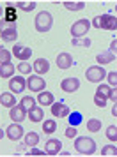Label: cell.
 <instances>
[{
	"label": "cell",
	"instance_id": "1",
	"mask_svg": "<svg viewBox=\"0 0 117 157\" xmlns=\"http://www.w3.org/2000/svg\"><path fill=\"white\" fill-rule=\"evenodd\" d=\"M75 150L82 155H92L96 152V141L87 136H80L75 140Z\"/></svg>",
	"mask_w": 117,
	"mask_h": 157
},
{
	"label": "cell",
	"instance_id": "2",
	"mask_svg": "<svg viewBox=\"0 0 117 157\" xmlns=\"http://www.w3.org/2000/svg\"><path fill=\"white\" fill-rule=\"evenodd\" d=\"M34 23H36V30L37 32L44 34V32H48V30L51 29V25H53V18H51V14L48 13V11H41V13H37Z\"/></svg>",
	"mask_w": 117,
	"mask_h": 157
},
{
	"label": "cell",
	"instance_id": "3",
	"mask_svg": "<svg viewBox=\"0 0 117 157\" xmlns=\"http://www.w3.org/2000/svg\"><path fill=\"white\" fill-rule=\"evenodd\" d=\"M89 29H91V21H89L87 18L78 20V21L73 23V27H71V37H73V39L85 37L87 36V32H89Z\"/></svg>",
	"mask_w": 117,
	"mask_h": 157
},
{
	"label": "cell",
	"instance_id": "4",
	"mask_svg": "<svg viewBox=\"0 0 117 157\" xmlns=\"http://www.w3.org/2000/svg\"><path fill=\"white\" fill-rule=\"evenodd\" d=\"M85 78L91 83H101V79L107 78V71L103 69V65H92L85 71Z\"/></svg>",
	"mask_w": 117,
	"mask_h": 157
},
{
	"label": "cell",
	"instance_id": "5",
	"mask_svg": "<svg viewBox=\"0 0 117 157\" xmlns=\"http://www.w3.org/2000/svg\"><path fill=\"white\" fill-rule=\"evenodd\" d=\"M44 86H46V79H43L39 74L27 78V88L32 90V92H43Z\"/></svg>",
	"mask_w": 117,
	"mask_h": 157
},
{
	"label": "cell",
	"instance_id": "6",
	"mask_svg": "<svg viewBox=\"0 0 117 157\" xmlns=\"http://www.w3.org/2000/svg\"><path fill=\"white\" fill-rule=\"evenodd\" d=\"M23 134H25V132H23V127L20 125V124H16V122L14 124H11V125L6 129V136H7L11 141H18V140H22Z\"/></svg>",
	"mask_w": 117,
	"mask_h": 157
},
{
	"label": "cell",
	"instance_id": "7",
	"mask_svg": "<svg viewBox=\"0 0 117 157\" xmlns=\"http://www.w3.org/2000/svg\"><path fill=\"white\" fill-rule=\"evenodd\" d=\"M18 21V14H16V9L9 4L7 7L4 9V14H2V23H6L7 27H14V23Z\"/></svg>",
	"mask_w": 117,
	"mask_h": 157
},
{
	"label": "cell",
	"instance_id": "8",
	"mask_svg": "<svg viewBox=\"0 0 117 157\" xmlns=\"http://www.w3.org/2000/svg\"><path fill=\"white\" fill-rule=\"evenodd\" d=\"M60 88L64 90V92H67V94H73V92H76L78 88H80V79L78 78H64L62 81H60Z\"/></svg>",
	"mask_w": 117,
	"mask_h": 157
},
{
	"label": "cell",
	"instance_id": "9",
	"mask_svg": "<svg viewBox=\"0 0 117 157\" xmlns=\"http://www.w3.org/2000/svg\"><path fill=\"white\" fill-rule=\"evenodd\" d=\"M25 86H27V79L22 78V76H13V78L9 79V88H11V92L22 94L23 90H25Z\"/></svg>",
	"mask_w": 117,
	"mask_h": 157
},
{
	"label": "cell",
	"instance_id": "10",
	"mask_svg": "<svg viewBox=\"0 0 117 157\" xmlns=\"http://www.w3.org/2000/svg\"><path fill=\"white\" fill-rule=\"evenodd\" d=\"M13 55H14L18 60H22V62H27L32 55V50L27 48V46H23V44H16L14 48H13Z\"/></svg>",
	"mask_w": 117,
	"mask_h": 157
},
{
	"label": "cell",
	"instance_id": "11",
	"mask_svg": "<svg viewBox=\"0 0 117 157\" xmlns=\"http://www.w3.org/2000/svg\"><path fill=\"white\" fill-rule=\"evenodd\" d=\"M99 20H101L99 29H103V30H115L117 29V18L114 14H101Z\"/></svg>",
	"mask_w": 117,
	"mask_h": 157
},
{
	"label": "cell",
	"instance_id": "12",
	"mask_svg": "<svg viewBox=\"0 0 117 157\" xmlns=\"http://www.w3.org/2000/svg\"><path fill=\"white\" fill-rule=\"evenodd\" d=\"M69 113H71L69 108H67L62 101H58V102H53V104H51V115H53V117L64 118V117H67Z\"/></svg>",
	"mask_w": 117,
	"mask_h": 157
},
{
	"label": "cell",
	"instance_id": "13",
	"mask_svg": "<svg viewBox=\"0 0 117 157\" xmlns=\"http://www.w3.org/2000/svg\"><path fill=\"white\" fill-rule=\"evenodd\" d=\"M9 117H11V120H13V122L20 124V122H23V118L27 117V109H25L22 104L13 106V108H11V111H9Z\"/></svg>",
	"mask_w": 117,
	"mask_h": 157
},
{
	"label": "cell",
	"instance_id": "14",
	"mask_svg": "<svg viewBox=\"0 0 117 157\" xmlns=\"http://www.w3.org/2000/svg\"><path fill=\"white\" fill-rule=\"evenodd\" d=\"M60 148H62V143L58 140H48L46 147H44V152H46V155H58Z\"/></svg>",
	"mask_w": 117,
	"mask_h": 157
},
{
	"label": "cell",
	"instance_id": "15",
	"mask_svg": "<svg viewBox=\"0 0 117 157\" xmlns=\"http://www.w3.org/2000/svg\"><path fill=\"white\" fill-rule=\"evenodd\" d=\"M57 65L58 69H69L73 65V57L69 53H58L57 55Z\"/></svg>",
	"mask_w": 117,
	"mask_h": 157
},
{
	"label": "cell",
	"instance_id": "16",
	"mask_svg": "<svg viewBox=\"0 0 117 157\" xmlns=\"http://www.w3.org/2000/svg\"><path fill=\"white\" fill-rule=\"evenodd\" d=\"M32 67H34V71H36L39 76H41V74H46V72L50 71V64H48L46 58H37Z\"/></svg>",
	"mask_w": 117,
	"mask_h": 157
},
{
	"label": "cell",
	"instance_id": "17",
	"mask_svg": "<svg viewBox=\"0 0 117 157\" xmlns=\"http://www.w3.org/2000/svg\"><path fill=\"white\" fill-rule=\"evenodd\" d=\"M2 41H6V43H11V41H16V37H18V30L16 27H6V29L2 30Z\"/></svg>",
	"mask_w": 117,
	"mask_h": 157
},
{
	"label": "cell",
	"instance_id": "18",
	"mask_svg": "<svg viewBox=\"0 0 117 157\" xmlns=\"http://www.w3.org/2000/svg\"><path fill=\"white\" fill-rule=\"evenodd\" d=\"M37 102H39L41 106H51V104L55 102V101H53V94L46 92V90L39 92V95H37Z\"/></svg>",
	"mask_w": 117,
	"mask_h": 157
},
{
	"label": "cell",
	"instance_id": "19",
	"mask_svg": "<svg viewBox=\"0 0 117 157\" xmlns=\"http://www.w3.org/2000/svg\"><path fill=\"white\" fill-rule=\"evenodd\" d=\"M114 58H115V53H112V51H101L98 57H96V60H98V64L99 65H107L110 64V62H114Z\"/></svg>",
	"mask_w": 117,
	"mask_h": 157
},
{
	"label": "cell",
	"instance_id": "20",
	"mask_svg": "<svg viewBox=\"0 0 117 157\" xmlns=\"http://www.w3.org/2000/svg\"><path fill=\"white\" fill-rule=\"evenodd\" d=\"M13 74H14V65L11 64V62L0 64V76L2 78H13Z\"/></svg>",
	"mask_w": 117,
	"mask_h": 157
},
{
	"label": "cell",
	"instance_id": "21",
	"mask_svg": "<svg viewBox=\"0 0 117 157\" xmlns=\"http://www.w3.org/2000/svg\"><path fill=\"white\" fill-rule=\"evenodd\" d=\"M29 118H30V122H43V118H44L43 109L34 106L32 109H29Z\"/></svg>",
	"mask_w": 117,
	"mask_h": 157
},
{
	"label": "cell",
	"instance_id": "22",
	"mask_svg": "<svg viewBox=\"0 0 117 157\" xmlns=\"http://www.w3.org/2000/svg\"><path fill=\"white\" fill-rule=\"evenodd\" d=\"M0 101H2V106H6V108L16 106V99H14V95H13V94H4V92H2Z\"/></svg>",
	"mask_w": 117,
	"mask_h": 157
},
{
	"label": "cell",
	"instance_id": "23",
	"mask_svg": "<svg viewBox=\"0 0 117 157\" xmlns=\"http://www.w3.org/2000/svg\"><path fill=\"white\" fill-rule=\"evenodd\" d=\"M37 143H39L37 132H27L25 134V147H36Z\"/></svg>",
	"mask_w": 117,
	"mask_h": 157
},
{
	"label": "cell",
	"instance_id": "24",
	"mask_svg": "<svg viewBox=\"0 0 117 157\" xmlns=\"http://www.w3.org/2000/svg\"><path fill=\"white\" fill-rule=\"evenodd\" d=\"M64 7L69 9V11H82V9L85 7V2H71V0H66L64 2Z\"/></svg>",
	"mask_w": 117,
	"mask_h": 157
},
{
	"label": "cell",
	"instance_id": "25",
	"mask_svg": "<svg viewBox=\"0 0 117 157\" xmlns=\"http://www.w3.org/2000/svg\"><path fill=\"white\" fill-rule=\"evenodd\" d=\"M16 7L25 11V13H29V11H34L36 9V2H27V0H20V2H16Z\"/></svg>",
	"mask_w": 117,
	"mask_h": 157
},
{
	"label": "cell",
	"instance_id": "26",
	"mask_svg": "<svg viewBox=\"0 0 117 157\" xmlns=\"http://www.w3.org/2000/svg\"><path fill=\"white\" fill-rule=\"evenodd\" d=\"M55 129H57V122H53V120H44L43 122V132H46V134H53Z\"/></svg>",
	"mask_w": 117,
	"mask_h": 157
},
{
	"label": "cell",
	"instance_id": "27",
	"mask_svg": "<svg viewBox=\"0 0 117 157\" xmlns=\"http://www.w3.org/2000/svg\"><path fill=\"white\" fill-rule=\"evenodd\" d=\"M87 129L91 132H98V131H101V120H98V118H91L87 120Z\"/></svg>",
	"mask_w": 117,
	"mask_h": 157
},
{
	"label": "cell",
	"instance_id": "28",
	"mask_svg": "<svg viewBox=\"0 0 117 157\" xmlns=\"http://www.w3.org/2000/svg\"><path fill=\"white\" fill-rule=\"evenodd\" d=\"M96 95H101L105 99H108L110 95H112V88H110L108 85H99L98 90H96Z\"/></svg>",
	"mask_w": 117,
	"mask_h": 157
},
{
	"label": "cell",
	"instance_id": "29",
	"mask_svg": "<svg viewBox=\"0 0 117 157\" xmlns=\"http://www.w3.org/2000/svg\"><path fill=\"white\" fill-rule=\"evenodd\" d=\"M115 154H117L115 145H107V147L101 148V155L103 157H115Z\"/></svg>",
	"mask_w": 117,
	"mask_h": 157
},
{
	"label": "cell",
	"instance_id": "30",
	"mask_svg": "<svg viewBox=\"0 0 117 157\" xmlns=\"http://www.w3.org/2000/svg\"><path fill=\"white\" fill-rule=\"evenodd\" d=\"M67 117H69V124H71V125H75V127H76L82 120H83V117H82L80 111H73V113H69Z\"/></svg>",
	"mask_w": 117,
	"mask_h": 157
},
{
	"label": "cell",
	"instance_id": "31",
	"mask_svg": "<svg viewBox=\"0 0 117 157\" xmlns=\"http://www.w3.org/2000/svg\"><path fill=\"white\" fill-rule=\"evenodd\" d=\"M20 104H22V106L25 108L27 111H29V109H32V108L36 106V101L32 99L30 95H25V97H23V99H22V102H20Z\"/></svg>",
	"mask_w": 117,
	"mask_h": 157
},
{
	"label": "cell",
	"instance_id": "32",
	"mask_svg": "<svg viewBox=\"0 0 117 157\" xmlns=\"http://www.w3.org/2000/svg\"><path fill=\"white\" fill-rule=\"evenodd\" d=\"M71 44L73 46H91V39L89 37H78V39H71Z\"/></svg>",
	"mask_w": 117,
	"mask_h": 157
},
{
	"label": "cell",
	"instance_id": "33",
	"mask_svg": "<svg viewBox=\"0 0 117 157\" xmlns=\"http://www.w3.org/2000/svg\"><path fill=\"white\" fill-rule=\"evenodd\" d=\"M107 138H108L110 141H115L117 140V127L115 125H108L107 127Z\"/></svg>",
	"mask_w": 117,
	"mask_h": 157
},
{
	"label": "cell",
	"instance_id": "34",
	"mask_svg": "<svg viewBox=\"0 0 117 157\" xmlns=\"http://www.w3.org/2000/svg\"><path fill=\"white\" fill-rule=\"evenodd\" d=\"M108 86H117V72H107Z\"/></svg>",
	"mask_w": 117,
	"mask_h": 157
},
{
	"label": "cell",
	"instance_id": "35",
	"mask_svg": "<svg viewBox=\"0 0 117 157\" xmlns=\"http://www.w3.org/2000/svg\"><path fill=\"white\" fill-rule=\"evenodd\" d=\"M0 60H2V64L4 62H11V51L2 48V51H0Z\"/></svg>",
	"mask_w": 117,
	"mask_h": 157
},
{
	"label": "cell",
	"instance_id": "36",
	"mask_svg": "<svg viewBox=\"0 0 117 157\" xmlns=\"http://www.w3.org/2000/svg\"><path fill=\"white\" fill-rule=\"evenodd\" d=\"M94 104L98 108H105V106H107V99L101 97V95H94Z\"/></svg>",
	"mask_w": 117,
	"mask_h": 157
},
{
	"label": "cell",
	"instance_id": "37",
	"mask_svg": "<svg viewBox=\"0 0 117 157\" xmlns=\"http://www.w3.org/2000/svg\"><path fill=\"white\" fill-rule=\"evenodd\" d=\"M18 71L22 72V74H29V72H30V64H27V62H20Z\"/></svg>",
	"mask_w": 117,
	"mask_h": 157
},
{
	"label": "cell",
	"instance_id": "38",
	"mask_svg": "<svg viewBox=\"0 0 117 157\" xmlns=\"http://www.w3.org/2000/svg\"><path fill=\"white\" fill-rule=\"evenodd\" d=\"M66 136L69 140H73L75 136H76V127H75V125H69V127L66 129Z\"/></svg>",
	"mask_w": 117,
	"mask_h": 157
},
{
	"label": "cell",
	"instance_id": "39",
	"mask_svg": "<svg viewBox=\"0 0 117 157\" xmlns=\"http://www.w3.org/2000/svg\"><path fill=\"white\" fill-rule=\"evenodd\" d=\"M29 155H46V152H44V150H37V148L32 147V148L29 150Z\"/></svg>",
	"mask_w": 117,
	"mask_h": 157
},
{
	"label": "cell",
	"instance_id": "40",
	"mask_svg": "<svg viewBox=\"0 0 117 157\" xmlns=\"http://www.w3.org/2000/svg\"><path fill=\"white\" fill-rule=\"evenodd\" d=\"M91 25H92V27H96V29H99V25H101V20H99V16H96L94 20L91 21Z\"/></svg>",
	"mask_w": 117,
	"mask_h": 157
},
{
	"label": "cell",
	"instance_id": "41",
	"mask_svg": "<svg viewBox=\"0 0 117 157\" xmlns=\"http://www.w3.org/2000/svg\"><path fill=\"white\" fill-rule=\"evenodd\" d=\"M115 50H117V41H112V44H110V51L114 53Z\"/></svg>",
	"mask_w": 117,
	"mask_h": 157
},
{
	"label": "cell",
	"instance_id": "42",
	"mask_svg": "<svg viewBox=\"0 0 117 157\" xmlns=\"http://www.w3.org/2000/svg\"><path fill=\"white\" fill-rule=\"evenodd\" d=\"M108 99H112L114 102H115V99H117V92H115V90H112V95H110Z\"/></svg>",
	"mask_w": 117,
	"mask_h": 157
}]
</instances>
